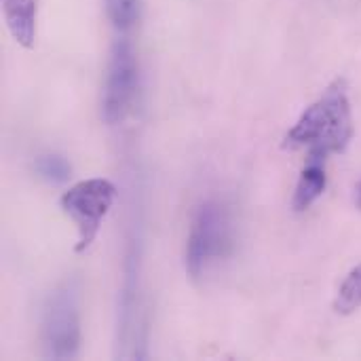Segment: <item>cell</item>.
<instances>
[{
    "label": "cell",
    "instance_id": "obj_3",
    "mask_svg": "<svg viewBox=\"0 0 361 361\" xmlns=\"http://www.w3.org/2000/svg\"><path fill=\"white\" fill-rule=\"evenodd\" d=\"M44 355L51 360H76L80 353V309L78 283H61L44 305L42 317Z\"/></svg>",
    "mask_w": 361,
    "mask_h": 361
},
{
    "label": "cell",
    "instance_id": "obj_11",
    "mask_svg": "<svg viewBox=\"0 0 361 361\" xmlns=\"http://www.w3.org/2000/svg\"><path fill=\"white\" fill-rule=\"evenodd\" d=\"M36 171L40 178H44L51 184H63L70 180L72 167L59 154H42L36 159Z\"/></svg>",
    "mask_w": 361,
    "mask_h": 361
},
{
    "label": "cell",
    "instance_id": "obj_9",
    "mask_svg": "<svg viewBox=\"0 0 361 361\" xmlns=\"http://www.w3.org/2000/svg\"><path fill=\"white\" fill-rule=\"evenodd\" d=\"M334 309L341 315H351L361 309V264L355 267L347 275V279L341 283L336 300H334Z\"/></svg>",
    "mask_w": 361,
    "mask_h": 361
},
{
    "label": "cell",
    "instance_id": "obj_4",
    "mask_svg": "<svg viewBox=\"0 0 361 361\" xmlns=\"http://www.w3.org/2000/svg\"><path fill=\"white\" fill-rule=\"evenodd\" d=\"M116 201V186L104 178H91L74 184L61 197V209L70 216L78 231L76 252H87L99 235L102 222Z\"/></svg>",
    "mask_w": 361,
    "mask_h": 361
},
{
    "label": "cell",
    "instance_id": "obj_7",
    "mask_svg": "<svg viewBox=\"0 0 361 361\" xmlns=\"http://www.w3.org/2000/svg\"><path fill=\"white\" fill-rule=\"evenodd\" d=\"M2 6L13 38L30 49L36 38V0H2Z\"/></svg>",
    "mask_w": 361,
    "mask_h": 361
},
{
    "label": "cell",
    "instance_id": "obj_8",
    "mask_svg": "<svg viewBox=\"0 0 361 361\" xmlns=\"http://www.w3.org/2000/svg\"><path fill=\"white\" fill-rule=\"evenodd\" d=\"M328 184V176L324 169V161L319 159H309L307 167L300 173V180L296 184L294 190V199H292V207L294 212H307L326 190Z\"/></svg>",
    "mask_w": 361,
    "mask_h": 361
},
{
    "label": "cell",
    "instance_id": "obj_10",
    "mask_svg": "<svg viewBox=\"0 0 361 361\" xmlns=\"http://www.w3.org/2000/svg\"><path fill=\"white\" fill-rule=\"evenodd\" d=\"M142 0H106V11L112 25L121 32L131 30L140 19Z\"/></svg>",
    "mask_w": 361,
    "mask_h": 361
},
{
    "label": "cell",
    "instance_id": "obj_2",
    "mask_svg": "<svg viewBox=\"0 0 361 361\" xmlns=\"http://www.w3.org/2000/svg\"><path fill=\"white\" fill-rule=\"evenodd\" d=\"M233 247V220L220 201H205L190 224L186 243V273L203 279Z\"/></svg>",
    "mask_w": 361,
    "mask_h": 361
},
{
    "label": "cell",
    "instance_id": "obj_6",
    "mask_svg": "<svg viewBox=\"0 0 361 361\" xmlns=\"http://www.w3.org/2000/svg\"><path fill=\"white\" fill-rule=\"evenodd\" d=\"M142 286H140V241L131 237L123 262V283L118 296V355L142 357Z\"/></svg>",
    "mask_w": 361,
    "mask_h": 361
},
{
    "label": "cell",
    "instance_id": "obj_5",
    "mask_svg": "<svg viewBox=\"0 0 361 361\" xmlns=\"http://www.w3.org/2000/svg\"><path fill=\"white\" fill-rule=\"evenodd\" d=\"M137 89L140 66L133 44L127 38H118L110 51L102 95V116L108 125H118L133 112Z\"/></svg>",
    "mask_w": 361,
    "mask_h": 361
},
{
    "label": "cell",
    "instance_id": "obj_1",
    "mask_svg": "<svg viewBox=\"0 0 361 361\" xmlns=\"http://www.w3.org/2000/svg\"><path fill=\"white\" fill-rule=\"evenodd\" d=\"M353 137V114L349 87L345 78H336L328 89L300 114L288 131L283 146L290 150H307L309 159L326 161L330 154L345 152Z\"/></svg>",
    "mask_w": 361,
    "mask_h": 361
},
{
    "label": "cell",
    "instance_id": "obj_12",
    "mask_svg": "<svg viewBox=\"0 0 361 361\" xmlns=\"http://www.w3.org/2000/svg\"><path fill=\"white\" fill-rule=\"evenodd\" d=\"M355 203H357V207L361 209V182L357 184V190H355Z\"/></svg>",
    "mask_w": 361,
    "mask_h": 361
}]
</instances>
